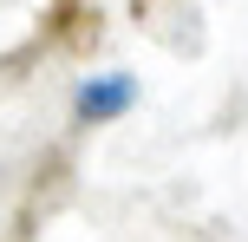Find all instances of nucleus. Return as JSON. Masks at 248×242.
<instances>
[{"label": "nucleus", "instance_id": "1", "mask_svg": "<svg viewBox=\"0 0 248 242\" xmlns=\"http://www.w3.org/2000/svg\"><path fill=\"white\" fill-rule=\"evenodd\" d=\"M131 98H137V85L124 72H98V79L78 85V118H92V125H98V118H118Z\"/></svg>", "mask_w": 248, "mask_h": 242}]
</instances>
